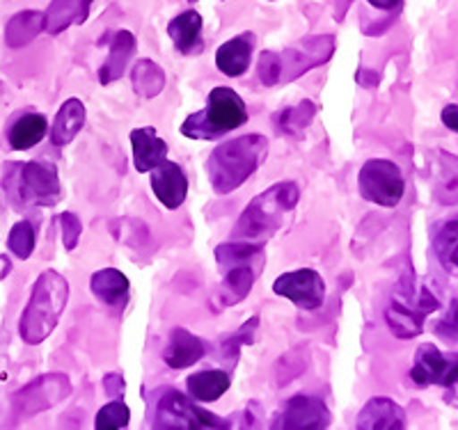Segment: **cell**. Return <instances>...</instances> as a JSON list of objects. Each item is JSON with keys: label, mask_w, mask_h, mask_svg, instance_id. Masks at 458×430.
Here are the masks:
<instances>
[{"label": "cell", "mask_w": 458, "mask_h": 430, "mask_svg": "<svg viewBox=\"0 0 458 430\" xmlns=\"http://www.w3.org/2000/svg\"><path fill=\"white\" fill-rule=\"evenodd\" d=\"M204 353H207V346H204L202 339L191 334L183 327H177V330H172L170 343L163 350V359H165V364L170 368L182 371V368L198 364L204 358Z\"/></svg>", "instance_id": "18"}, {"label": "cell", "mask_w": 458, "mask_h": 430, "mask_svg": "<svg viewBox=\"0 0 458 430\" xmlns=\"http://www.w3.org/2000/svg\"><path fill=\"white\" fill-rule=\"evenodd\" d=\"M411 378L420 387H428V384L454 387L458 383V353H443L433 343H422L417 348Z\"/></svg>", "instance_id": "11"}, {"label": "cell", "mask_w": 458, "mask_h": 430, "mask_svg": "<svg viewBox=\"0 0 458 430\" xmlns=\"http://www.w3.org/2000/svg\"><path fill=\"white\" fill-rule=\"evenodd\" d=\"M335 53V37L333 35H317L305 37L293 46L284 48L280 53V83H292L302 73L321 67L333 57Z\"/></svg>", "instance_id": "9"}, {"label": "cell", "mask_w": 458, "mask_h": 430, "mask_svg": "<svg viewBox=\"0 0 458 430\" xmlns=\"http://www.w3.org/2000/svg\"><path fill=\"white\" fill-rule=\"evenodd\" d=\"M257 73H259V80L266 88H276V85L280 83V53H261L259 64H257Z\"/></svg>", "instance_id": "35"}, {"label": "cell", "mask_w": 458, "mask_h": 430, "mask_svg": "<svg viewBox=\"0 0 458 430\" xmlns=\"http://www.w3.org/2000/svg\"><path fill=\"white\" fill-rule=\"evenodd\" d=\"M94 0H53L44 12V30L48 35H60L72 26L88 21L89 7Z\"/></svg>", "instance_id": "20"}, {"label": "cell", "mask_w": 458, "mask_h": 430, "mask_svg": "<svg viewBox=\"0 0 458 430\" xmlns=\"http://www.w3.org/2000/svg\"><path fill=\"white\" fill-rule=\"evenodd\" d=\"M44 135H47V117L39 113H26L12 124L7 140H10L12 149L26 151L39 145L44 140Z\"/></svg>", "instance_id": "26"}, {"label": "cell", "mask_w": 458, "mask_h": 430, "mask_svg": "<svg viewBox=\"0 0 458 430\" xmlns=\"http://www.w3.org/2000/svg\"><path fill=\"white\" fill-rule=\"evenodd\" d=\"M298 199H301V190L293 181L271 186L268 190L257 195L241 213L232 240H250V243L264 245L273 233L280 232V227L284 224V215L293 211Z\"/></svg>", "instance_id": "2"}, {"label": "cell", "mask_w": 458, "mask_h": 430, "mask_svg": "<svg viewBox=\"0 0 458 430\" xmlns=\"http://www.w3.org/2000/svg\"><path fill=\"white\" fill-rule=\"evenodd\" d=\"M232 384V378L225 371H199L188 378L186 387L191 399L199 400V403H211V400H218Z\"/></svg>", "instance_id": "27"}, {"label": "cell", "mask_w": 458, "mask_h": 430, "mask_svg": "<svg viewBox=\"0 0 458 430\" xmlns=\"http://www.w3.org/2000/svg\"><path fill=\"white\" fill-rule=\"evenodd\" d=\"M443 124L458 133V105H447V108L443 110Z\"/></svg>", "instance_id": "39"}, {"label": "cell", "mask_w": 458, "mask_h": 430, "mask_svg": "<svg viewBox=\"0 0 458 430\" xmlns=\"http://www.w3.org/2000/svg\"><path fill=\"white\" fill-rule=\"evenodd\" d=\"M351 3L353 0H337V5H335V19L337 21H344V16H346V10L351 7Z\"/></svg>", "instance_id": "41"}, {"label": "cell", "mask_w": 458, "mask_h": 430, "mask_svg": "<svg viewBox=\"0 0 458 430\" xmlns=\"http://www.w3.org/2000/svg\"><path fill=\"white\" fill-rule=\"evenodd\" d=\"M3 188L16 207H55L63 198L55 165L42 161L12 163Z\"/></svg>", "instance_id": "5"}, {"label": "cell", "mask_w": 458, "mask_h": 430, "mask_svg": "<svg viewBox=\"0 0 458 430\" xmlns=\"http://www.w3.org/2000/svg\"><path fill=\"white\" fill-rule=\"evenodd\" d=\"M266 156H268V140L259 133H248L223 142L208 156V181L218 195H229L264 165Z\"/></svg>", "instance_id": "1"}, {"label": "cell", "mask_w": 458, "mask_h": 430, "mask_svg": "<svg viewBox=\"0 0 458 430\" xmlns=\"http://www.w3.org/2000/svg\"><path fill=\"white\" fill-rule=\"evenodd\" d=\"M131 83H133V92L138 97H142V99H154L165 88V72L154 60L142 57L131 69Z\"/></svg>", "instance_id": "29"}, {"label": "cell", "mask_w": 458, "mask_h": 430, "mask_svg": "<svg viewBox=\"0 0 458 430\" xmlns=\"http://www.w3.org/2000/svg\"><path fill=\"white\" fill-rule=\"evenodd\" d=\"M433 252L447 273L458 275V215L437 227L433 236Z\"/></svg>", "instance_id": "30"}, {"label": "cell", "mask_w": 458, "mask_h": 430, "mask_svg": "<svg viewBox=\"0 0 458 430\" xmlns=\"http://www.w3.org/2000/svg\"><path fill=\"white\" fill-rule=\"evenodd\" d=\"M330 426V409L326 408L317 396L298 394L284 403V408L277 412L273 428L284 430H301V428H328Z\"/></svg>", "instance_id": "13"}, {"label": "cell", "mask_w": 458, "mask_h": 430, "mask_svg": "<svg viewBox=\"0 0 458 430\" xmlns=\"http://www.w3.org/2000/svg\"><path fill=\"white\" fill-rule=\"evenodd\" d=\"M131 147H133V165L142 174L161 165L167 158L165 140L151 126L131 131Z\"/></svg>", "instance_id": "17"}, {"label": "cell", "mask_w": 458, "mask_h": 430, "mask_svg": "<svg viewBox=\"0 0 458 430\" xmlns=\"http://www.w3.org/2000/svg\"><path fill=\"white\" fill-rule=\"evenodd\" d=\"M248 122V108L234 89L216 88L207 99V108L193 113L182 124V133L193 140H218L229 131H236Z\"/></svg>", "instance_id": "4"}, {"label": "cell", "mask_w": 458, "mask_h": 430, "mask_svg": "<svg viewBox=\"0 0 458 430\" xmlns=\"http://www.w3.org/2000/svg\"><path fill=\"white\" fill-rule=\"evenodd\" d=\"M229 421L211 415L193 399L183 396L177 389H170L158 399L157 405V428L177 430H204V428H227Z\"/></svg>", "instance_id": "7"}, {"label": "cell", "mask_w": 458, "mask_h": 430, "mask_svg": "<svg viewBox=\"0 0 458 430\" xmlns=\"http://www.w3.org/2000/svg\"><path fill=\"white\" fill-rule=\"evenodd\" d=\"M358 428L362 430H399L406 428V412L392 399H371L360 409Z\"/></svg>", "instance_id": "16"}, {"label": "cell", "mask_w": 458, "mask_h": 430, "mask_svg": "<svg viewBox=\"0 0 458 430\" xmlns=\"http://www.w3.org/2000/svg\"><path fill=\"white\" fill-rule=\"evenodd\" d=\"M151 190L158 202L170 211H177L188 195V179L182 167L172 161H163L151 170Z\"/></svg>", "instance_id": "14"}, {"label": "cell", "mask_w": 458, "mask_h": 430, "mask_svg": "<svg viewBox=\"0 0 458 430\" xmlns=\"http://www.w3.org/2000/svg\"><path fill=\"white\" fill-rule=\"evenodd\" d=\"M89 286H92V293L97 296V300L108 307H122L129 298V280L117 268H104L99 273H94Z\"/></svg>", "instance_id": "25"}, {"label": "cell", "mask_w": 458, "mask_h": 430, "mask_svg": "<svg viewBox=\"0 0 458 430\" xmlns=\"http://www.w3.org/2000/svg\"><path fill=\"white\" fill-rule=\"evenodd\" d=\"M369 5H374L376 10H399L401 0H369Z\"/></svg>", "instance_id": "40"}, {"label": "cell", "mask_w": 458, "mask_h": 430, "mask_svg": "<svg viewBox=\"0 0 458 430\" xmlns=\"http://www.w3.org/2000/svg\"><path fill=\"white\" fill-rule=\"evenodd\" d=\"M314 114H317V105L312 101H301L293 108H284L273 117V124H276V131L280 135H292V138H298L302 131L312 124Z\"/></svg>", "instance_id": "31"}, {"label": "cell", "mask_w": 458, "mask_h": 430, "mask_svg": "<svg viewBox=\"0 0 458 430\" xmlns=\"http://www.w3.org/2000/svg\"><path fill=\"white\" fill-rule=\"evenodd\" d=\"M85 117H88V110H85L83 101L81 99H67L63 104V108L57 110L55 120L51 126V142L55 147H64L76 138V135L83 131Z\"/></svg>", "instance_id": "24"}, {"label": "cell", "mask_w": 458, "mask_h": 430, "mask_svg": "<svg viewBox=\"0 0 458 430\" xmlns=\"http://www.w3.org/2000/svg\"><path fill=\"white\" fill-rule=\"evenodd\" d=\"M431 181L433 198L443 207L458 204V156L445 149L433 151L431 158Z\"/></svg>", "instance_id": "15"}, {"label": "cell", "mask_w": 458, "mask_h": 430, "mask_svg": "<svg viewBox=\"0 0 458 430\" xmlns=\"http://www.w3.org/2000/svg\"><path fill=\"white\" fill-rule=\"evenodd\" d=\"M252 48H255V35L252 32H243V35L229 39L216 53V67L229 78L243 76L250 67Z\"/></svg>", "instance_id": "19"}, {"label": "cell", "mask_w": 458, "mask_h": 430, "mask_svg": "<svg viewBox=\"0 0 458 430\" xmlns=\"http://www.w3.org/2000/svg\"><path fill=\"white\" fill-rule=\"evenodd\" d=\"M257 325H259V318H257V316L250 318V321L245 323V325L241 327V330L236 332V334H232V337H229L227 341H225L223 355H225V358H227V362H229V358H234V355L239 353L241 346H245V343H252V334H255Z\"/></svg>", "instance_id": "37"}, {"label": "cell", "mask_w": 458, "mask_h": 430, "mask_svg": "<svg viewBox=\"0 0 458 430\" xmlns=\"http://www.w3.org/2000/svg\"><path fill=\"white\" fill-rule=\"evenodd\" d=\"M440 302L436 300L427 286H420L417 293H412V286L401 291L386 309V321L392 334L399 339H415L424 332V318L436 311Z\"/></svg>", "instance_id": "6"}, {"label": "cell", "mask_w": 458, "mask_h": 430, "mask_svg": "<svg viewBox=\"0 0 458 430\" xmlns=\"http://www.w3.org/2000/svg\"><path fill=\"white\" fill-rule=\"evenodd\" d=\"M69 302V284L60 273L47 270L32 286V296L21 314L19 332L21 339L30 346L47 341L51 332L55 330L64 307Z\"/></svg>", "instance_id": "3"}, {"label": "cell", "mask_w": 458, "mask_h": 430, "mask_svg": "<svg viewBox=\"0 0 458 430\" xmlns=\"http://www.w3.org/2000/svg\"><path fill=\"white\" fill-rule=\"evenodd\" d=\"M273 291L277 296L292 300L301 309L314 311L323 305L326 298V282L317 270L302 268L293 273H284L273 282Z\"/></svg>", "instance_id": "12"}, {"label": "cell", "mask_w": 458, "mask_h": 430, "mask_svg": "<svg viewBox=\"0 0 458 430\" xmlns=\"http://www.w3.org/2000/svg\"><path fill=\"white\" fill-rule=\"evenodd\" d=\"M133 53H136V37L131 35L129 30L114 32L113 44H110L108 60H106L104 67L99 69L101 85H110L114 83V80H120V78L124 76L126 67H129Z\"/></svg>", "instance_id": "23"}, {"label": "cell", "mask_w": 458, "mask_h": 430, "mask_svg": "<svg viewBox=\"0 0 458 430\" xmlns=\"http://www.w3.org/2000/svg\"><path fill=\"white\" fill-rule=\"evenodd\" d=\"M358 186L360 195L367 202H374L386 208H394L403 198V190H406V181L401 177L399 165L392 161H383V158H371L362 165Z\"/></svg>", "instance_id": "8"}, {"label": "cell", "mask_w": 458, "mask_h": 430, "mask_svg": "<svg viewBox=\"0 0 458 430\" xmlns=\"http://www.w3.org/2000/svg\"><path fill=\"white\" fill-rule=\"evenodd\" d=\"M167 35H170L174 48L183 55L199 53L202 51V16L195 10L182 12L170 21Z\"/></svg>", "instance_id": "21"}, {"label": "cell", "mask_w": 458, "mask_h": 430, "mask_svg": "<svg viewBox=\"0 0 458 430\" xmlns=\"http://www.w3.org/2000/svg\"><path fill=\"white\" fill-rule=\"evenodd\" d=\"M255 268L252 264H241L234 268L225 270V277L218 286V293H216V302L220 307H234L239 302H243L248 298V293L252 291L255 284Z\"/></svg>", "instance_id": "22"}, {"label": "cell", "mask_w": 458, "mask_h": 430, "mask_svg": "<svg viewBox=\"0 0 458 430\" xmlns=\"http://www.w3.org/2000/svg\"><path fill=\"white\" fill-rule=\"evenodd\" d=\"M7 245H10L12 254L19 259H28L35 249V229L28 220H21L12 227L10 236H7Z\"/></svg>", "instance_id": "33"}, {"label": "cell", "mask_w": 458, "mask_h": 430, "mask_svg": "<svg viewBox=\"0 0 458 430\" xmlns=\"http://www.w3.org/2000/svg\"><path fill=\"white\" fill-rule=\"evenodd\" d=\"M44 30V14L37 10L19 12L5 26V44L10 48H23Z\"/></svg>", "instance_id": "28"}, {"label": "cell", "mask_w": 458, "mask_h": 430, "mask_svg": "<svg viewBox=\"0 0 458 430\" xmlns=\"http://www.w3.org/2000/svg\"><path fill=\"white\" fill-rule=\"evenodd\" d=\"M264 245L250 243V240H229L216 248V261L223 266L225 270L234 268L241 264H252V259L261 257Z\"/></svg>", "instance_id": "32"}, {"label": "cell", "mask_w": 458, "mask_h": 430, "mask_svg": "<svg viewBox=\"0 0 458 430\" xmlns=\"http://www.w3.org/2000/svg\"><path fill=\"white\" fill-rule=\"evenodd\" d=\"M60 227H63V243L64 249H76L81 240V233H83V223L79 220V215L72 211L60 213Z\"/></svg>", "instance_id": "36"}, {"label": "cell", "mask_w": 458, "mask_h": 430, "mask_svg": "<svg viewBox=\"0 0 458 430\" xmlns=\"http://www.w3.org/2000/svg\"><path fill=\"white\" fill-rule=\"evenodd\" d=\"M131 419V412L122 400H113V403L104 405L97 412V421L94 426L99 430H114V428H126Z\"/></svg>", "instance_id": "34"}, {"label": "cell", "mask_w": 458, "mask_h": 430, "mask_svg": "<svg viewBox=\"0 0 458 430\" xmlns=\"http://www.w3.org/2000/svg\"><path fill=\"white\" fill-rule=\"evenodd\" d=\"M69 394H72V380L64 374L39 375L16 392L12 399V408H14V415L19 417H35L53 405L63 403Z\"/></svg>", "instance_id": "10"}, {"label": "cell", "mask_w": 458, "mask_h": 430, "mask_svg": "<svg viewBox=\"0 0 458 430\" xmlns=\"http://www.w3.org/2000/svg\"><path fill=\"white\" fill-rule=\"evenodd\" d=\"M104 389L110 399H122L124 394V378L122 374H108L104 378Z\"/></svg>", "instance_id": "38"}]
</instances>
